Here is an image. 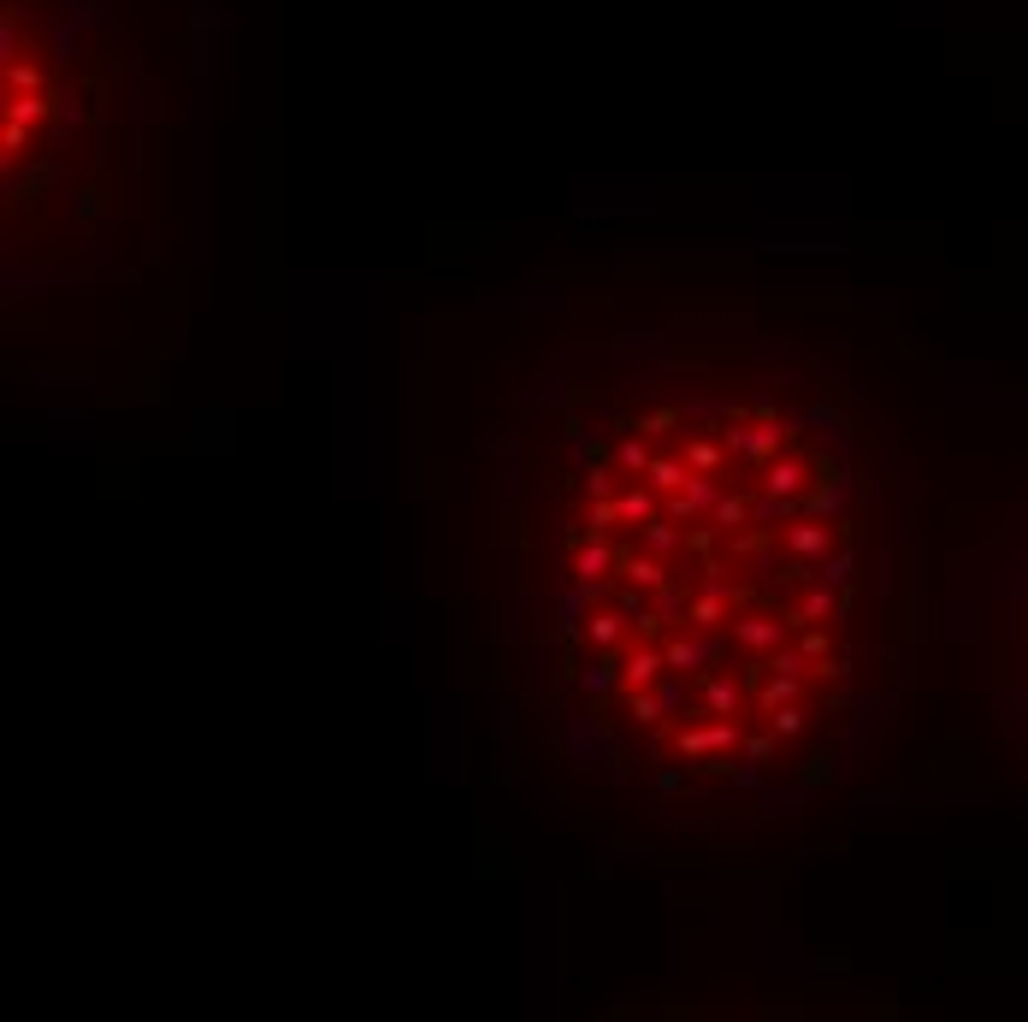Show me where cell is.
<instances>
[{"label": "cell", "instance_id": "obj_1", "mask_svg": "<svg viewBox=\"0 0 1028 1022\" xmlns=\"http://www.w3.org/2000/svg\"><path fill=\"white\" fill-rule=\"evenodd\" d=\"M544 639L603 763L774 786L857 686L863 520L845 432L780 373L686 361L591 390L544 479Z\"/></svg>", "mask_w": 1028, "mask_h": 1022}, {"label": "cell", "instance_id": "obj_2", "mask_svg": "<svg viewBox=\"0 0 1028 1022\" xmlns=\"http://www.w3.org/2000/svg\"><path fill=\"white\" fill-rule=\"evenodd\" d=\"M993 674L1005 715L1028 739V503L1017 514V544L1005 562V591H999V621H993Z\"/></svg>", "mask_w": 1028, "mask_h": 1022}]
</instances>
